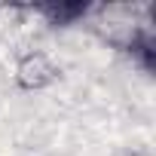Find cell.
Masks as SVG:
<instances>
[{"mask_svg": "<svg viewBox=\"0 0 156 156\" xmlns=\"http://www.w3.org/2000/svg\"><path fill=\"white\" fill-rule=\"evenodd\" d=\"M58 80V67L43 49H28L16 61V83L25 92H40Z\"/></svg>", "mask_w": 156, "mask_h": 156, "instance_id": "1", "label": "cell"}, {"mask_svg": "<svg viewBox=\"0 0 156 156\" xmlns=\"http://www.w3.org/2000/svg\"><path fill=\"white\" fill-rule=\"evenodd\" d=\"M49 156H58V153H49Z\"/></svg>", "mask_w": 156, "mask_h": 156, "instance_id": "3", "label": "cell"}, {"mask_svg": "<svg viewBox=\"0 0 156 156\" xmlns=\"http://www.w3.org/2000/svg\"><path fill=\"white\" fill-rule=\"evenodd\" d=\"M22 25H25V6L3 0V3H0V40L16 37L22 31Z\"/></svg>", "mask_w": 156, "mask_h": 156, "instance_id": "2", "label": "cell"}]
</instances>
